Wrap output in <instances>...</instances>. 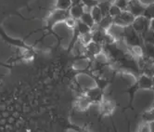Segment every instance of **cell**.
<instances>
[{
  "mask_svg": "<svg viewBox=\"0 0 154 132\" xmlns=\"http://www.w3.org/2000/svg\"><path fill=\"white\" fill-rule=\"evenodd\" d=\"M123 29H124V34H123L124 39L129 48L140 47L142 49H144V40H143V37L133 27L130 25V26L124 27Z\"/></svg>",
  "mask_w": 154,
  "mask_h": 132,
  "instance_id": "6da1fadb",
  "label": "cell"
},
{
  "mask_svg": "<svg viewBox=\"0 0 154 132\" xmlns=\"http://www.w3.org/2000/svg\"><path fill=\"white\" fill-rule=\"evenodd\" d=\"M135 18L136 17L131 12H129L128 10H122V12H121L118 16L112 18L113 25H117L122 28L130 26V25H132V24H133Z\"/></svg>",
  "mask_w": 154,
  "mask_h": 132,
  "instance_id": "7a4b0ae2",
  "label": "cell"
},
{
  "mask_svg": "<svg viewBox=\"0 0 154 132\" xmlns=\"http://www.w3.org/2000/svg\"><path fill=\"white\" fill-rule=\"evenodd\" d=\"M131 26L143 37L145 36L146 33L149 30V20L143 15L137 16L135 18Z\"/></svg>",
  "mask_w": 154,
  "mask_h": 132,
  "instance_id": "3957f363",
  "label": "cell"
},
{
  "mask_svg": "<svg viewBox=\"0 0 154 132\" xmlns=\"http://www.w3.org/2000/svg\"><path fill=\"white\" fill-rule=\"evenodd\" d=\"M145 8H146V4L142 3L140 0H129L126 10L131 12L135 17H137L143 15Z\"/></svg>",
  "mask_w": 154,
  "mask_h": 132,
  "instance_id": "277c9868",
  "label": "cell"
},
{
  "mask_svg": "<svg viewBox=\"0 0 154 132\" xmlns=\"http://www.w3.org/2000/svg\"><path fill=\"white\" fill-rule=\"evenodd\" d=\"M137 83L139 90H153V86H154L153 77H150V76L147 74H140V75L138 76V78L137 80Z\"/></svg>",
  "mask_w": 154,
  "mask_h": 132,
  "instance_id": "5b68a950",
  "label": "cell"
},
{
  "mask_svg": "<svg viewBox=\"0 0 154 132\" xmlns=\"http://www.w3.org/2000/svg\"><path fill=\"white\" fill-rule=\"evenodd\" d=\"M114 108V102H112V101H102L100 104V112L104 115H109L113 112Z\"/></svg>",
  "mask_w": 154,
  "mask_h": 132,
  "instance_id": "8992f818",
  "label": "cell"
},
{
  "mask_svg": "<svg viewBox=\"0 0 154 132\" xmlns=\"http://www.w3.org/2000/svg\"><path fill=\"white\" fill-rule=\"evenodd\" d=\"M98 26L100 28L104 29V30H108L109 27L112 25H113V20H112V17H111L109 15H106V16H103L102 19L100 20V21L98 24H97Z\"/></svg>",
  "mask_w": 154,
  "mask_h": 132,
  "instance_id": "52a82bcc",
  "label": "cell"
},
{
  "mask_svg": "<svg viewBox=\"0 0 154 132\" xmlns=\"http://www.w3.org/2000/svg\"><path fill=\"white\" fill-rule=\"evenodd\" d=\"M90 14L95 21V24H98L100 21V20L102 19L103 15H102V12H101V10L100 8H98V6H94L91 10H90Z\"/></svg>",
  "mask_w": 154,
  "mask_h": 132,
  "instance_id": "ba28073f",
  "label": "cell"
},
{
  "mask_svg": "<svg viewBox=\"0 0 154 132\" xmlns=\"http://www.w3.org/2000/svg\"><path fill=\"white\" fill-rule=\"evenodd\" d=\"M87 46H88L87 49H88V51L90 53H92L93 55H98L101 52L102 48H101L100 43H97V42H95L92 40L90 43L87 44Z\"/></svg>",
  "mask_w": 154,
  "mask_h": 132,
  "instance_id": "9c48e42d",
  "label": "cell"
},
{
  "mask_svg": "<svg viewBox=\"0 0 154 132\" xmlns=\"http://www.w3.org/2000/svg\"><path fill=\"white\" fill-rule=\"evenodd\" d=\"M144 54L154 61V44L144 42Z\"/></svg>",
  "mask_w": 154,
  "mask_h": 132,
  "instance_id": "30bf717a",
  "label": "cell"
},
{
  "mask_svg": "<svg viewBox=\"0 0 154 132\" xmlns=\"http://www.w3.org/2000/svg\"><path fill=\"white\" fill-rule=\"evenodd\" d=\"M142 121L147 123H154V108L152 107L149 110H147L142 114Z\"/></svg>",
  "mask_w": 154,
  "mask_h": 132,
  "instance_id": "8fae6325",
  "label": "cell"
},
{
  "mask_svg": "<svg viewBox=\"0 0 154 132\" xmlns=\"http://www.w3.org/2000/svg\"><path fill=\"white\" fill-rule=\"evenodd\" d=\"M80 19H81L82 23H84L87 26H89L90 28H92L96 24L92 16H91V14H90V12H84Z\"/></svg>",
  "mask_w": 154,
  "mask_h": 132,
  "instance_id": "7c38bea8",
  "label": "cell"
},
{
  "mask_svg": "<svg viewBox=\"0 0 154 132\" xmlns=\"http://www.w3.org/2000/svg\"><path fill=\"white\" fill-rule=\"evenodd\" d=\"M143 16H145L149 20L154 18V2L146 5V8H145V10H144V13H143Z\"/></svg>",
  "mask_w": 154,
  "mask_h": 132,
  "instance_id": "4fadbf2b",
  "label": "cell"
},
{
  "mask_svg": "<svg viewBox=\"0 0 154 132\" xmlns=\"http://www.w3.org/2000/svg\"><path fill=\"white\" fill-rule=\"evenodd\" d=\"M83 13H84L83 8H80L78 6L73 7L71 10V14H72V18H75V19H80L81 16L83 15Z\"/></svg>",
  "mask_w": 154,
  "mask_h": 132,
  "instance_id": "5bb4252c",
  "label": "cell"
},
{
  "mask_svg": "<svg viewBox=\"0 0 154 132\" xmlns=\"http://www.w3.org/2000/svg\"><path fill=\"white\" fill-rule=\"evenodd\" d=\"M111 3L108 2V1H103L101 3H100L97 6L98 8H100L101 12H102V15L103 16H106V15H109V7H111Z\"/></svg>",
  "mask_w": 154,
  "mask_h": 132,
  "instance_id": "9a60e30c",
  "label": "cell"
},
{
  "mask_svg": "<svg viewBox=\"0 0 154 132\" xmlns=\"http://www.w3.org/2000/svg\"><path fill=\"white\" fill-rule=\"evenodd\" d=\"M121 12H122V9L120 8H118L117 6H115L114 4H112L111 7H109V15L114 18L116 16H118Z\"/></svg>",
  "mask_w": 154,
  "mask_h": 132,
  "instance_id": "2e32d148",
  "label": "cell"
},
{
  "mask_svg": "<svg viewBox=\"0 0 154 132\" xmlns=\"http://www.w3.org/2000/svg\"><path fill=\"white\" fill-rule=\"evenodd\" d=\"M128 1L129 0H114L113 4L122 10H126L128 7Z\"/></svg>",
  "mask_w": 154,
  "mask_h": 132,
  "instance_id": "e0dca14e",
  "label": "cell"
},
{
  "mask_svg": "<svg viewBox=\"0 0 154 132\" xmlns=\"http://www.w3.org/2000/svg\"><path fill=\"white\" fill-rule=\"evenodd\" d=\"M138 131H142V132H149L151 131V127L149 123L147 122H142V124H140V126L138 127Z\"/></svg>",
  "mask_w": 154,
  "mask_h": 132,
  "instance_id": "ac0fdd59",
  "label": "cell"
},
{
  "mask_svg": "<svg viewBox=\"0 0 154 132\" xmlns=\"http://www.w3.org/2000/svg\"><path fill=\"white\" fill-rule=\"evenodd\" d=\"M78 29L80 31L81 34H85V33H88V32H91V28L89 26H87L86 24H85L84 23H81L79 25H78Z\"/></svg>",
  "mask_w": 154,
  "mask_h": 132,
  "instance_id": "d6986e66",
  "label": "cell"
},
{
  "mask_svg": "<svg viewBox=\"0 0 154 132\" xmlns=\"http://www.w3.org/2000/svg\"><path fill=\"white\" fill-rule=\"evenodd\" d=\"M65 23L69 27H73V26L76 25V20L74 18H72V17H69V18L66 19Z\"/></svg>",
  "mask_w": 154,
  "mask_h": 132,
  "instance_id": "ffe728a7",
  "label": "cell"
},
{
  "mask_svg": "<svg viewBox=\"0 0 154 132\" xmlns=\"http://www.w3.org/2000/svg\"><path fill=\"white\" fill-rule=\"evenodd\" d=\"M149 30L154 33V18L149 20Z\"/></svg>",
  "mask_w": 154,
  "mask_h": 132,
  "instance_id": "44dd1931",
  "label": "cell"
},
{
  "mask_svg": "<svg viewBox=\"0 0 154 132\" xmlns=\"http://www.w3.org/2000/svg\"><path fill=\"white\" fill-rule=\"evenodd\" d=\"M6 124H7V118H4V117L0 118V125H1V126H5Z\"/></svg>",
  "mask_w": 154,
  "mask_h": 132,
  "instance_id": "7402d4cb",
  "label": "cell"
},
{
  "mask_svg": "<svg viewBox=\"0 0 154 132\" xmlns=\"http://www.w3.org/2000/svg\"><path fill=\"white\" fill-rule=\"evenodd\" d=\"M8 123L9 124H12L14 121H15V118L13 117V116H8Z\"/></svg>",
  "mask_w": 154,
  "mask_h": 132,
  "instance_id": "603a6c76",
  "label": "cell"
},
{
  "mask_svg": "<svg viewBox=\"0 0 154 132\" xmlns=\"http://www.w3.org/2000/svg\"><path fill=\"white\" fill-rule=\"evenodd\" d=\"M9 116V114L7 112V110H6V111H3L2 112V117H4V118H8Z\"/></svg>",
  "mask_w": 154,
  "mask_h": 132,
  "instance_id": "cb8c5ba5",
  "label": "cell"
},
{
  "mask_svg": "<svg viewBox=\"0 0 154 132\" xmlns=\"http://www.w3.org/2000/svg\"><path fill=\"white\" fill-rule=\"evenodd\" d=\"M6 110H7V106H6V104H0V111H6Z\"/></svg>",
  "mask_w": 154,
  "mask_h": 132,
  "instance_id": "d4e9b609",
  "label": "cell"
},
{
  "mask_svg": "<svg viewBox=\"0 0 154 132\" xmlns=\"http://www.w3.org/2000/svg\"><path fill=\"white\" fill-rule=\"evenodd\" d=\"M5 127H6L7 129H8V130H12V129H13V127L11 126V124H9V123H8V124H6V125H5Z\"/></svg>",
  "mask_w": 154,
  "mask_h": 132,
  "instance_id": "484cf974",
  "label": "cell"
},
{
  "mask_svg": "<svg viewBox=\"0 0 154 132\" xmlns=\"http://www.w3.org/2000/svg\"><path fill=\"white\" fill-rule=\"evenodd\" d=\"M12 116L16 119V118H19L20 117V114H19V111H16V112H13L12 114Z\"/></svg>",
  "mask_w": 154,
  "mask_h": 132,
  "instance_id": "4316f807",
  "label": "cell"
},
{
  "mask_svg": "<svg viewBox=\"0 0 154 132\" xmlns=\"http://www.w3.org/2000/svg\"><path fill=\"white\" fill-rule=\"evenodd\" d=\"M2 117V115H0V118H1Z\"/></svg>",
  "mask_w": 154,
  "mask_h": 132,
  "instance_id": "83f0119b",
  "label": "cell"
},
{
  "mask_svg": "<svg viewBox=\"0 0 154 132\" xmlns=\"http://www.w3.org/2000/svg\"><path fill=\"white\" fill-rule=\"evenodd\" d=\"M153 108H154V103H153Z\"/></svg>",
  "mask_w": 154,
  "mask_h": 132,
  "instance_id": "f1b7e54d",
  "label": "cell"
}]
</instances>
